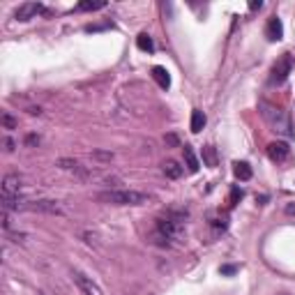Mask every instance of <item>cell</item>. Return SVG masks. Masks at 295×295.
I'll use <instances>...</instances> for the list:
<instances>
[{
  "instance_id": "cell-19",
  "label": "cell",
  "mask_w": 295,
  "mask_h": 295,
  "mask_svg": "<svg viewBox=\"0 0 295 295\" xmlns=\"http://www.w3.org/2000/svg\"><path fill=\"white\" fill-rule=\"evenodd\" d=\"M2 125H5L7 129H14V127H16V120H14L9 113H2Z\"/></svg>"
},
{
  "instance_id": "cell-12",
  "label": "cell",
  "mask_w": 295,
  "mask_h": 295,
  "mask_svg": "<svg viewBox=\"0 0 295 295\" xmlns=\"http://www.w3.org/2000/svg\"><path fill=\"white\" fill-rule=\"evenodd\" d=\"M233 173H235V178H238V180H249V178H252V166H249L247 162H235L233 164Z\"/></svg>"
},
{
  "instance_id": "cell-20",
  "label": "cell",
  "mask_w": 295,
  "mask_h": 295,
  "mask_svg": "<svg viewBox=\"0 0 295 295\" xmlns=\"http://www.w3.org/2000/svg\"><path fill=\"white\" fill-rule=\"evenodd\" d=\"M235 272H238L235 265H224V268H222V275H235Z\"/></svg>"
},
{
  "instance_id": "cell-13",
  "label": "cell",
  "mask_w": 295,
  "mask_h": 295,
  "mask_svg": "<svg viewBox=\"0 0 295 295\" xmlns=\"http://www.w3.org/2000/svg\"><path fill=\"white\" fill-rule=\"evenodd\" d=\"M104 7H106V0H83L76 5V9L78 12H95V9H104Z\"/></svg>"
},
{
  "instance_id": "cell-5",
  "label": "cell",
  "mask_w": 295,
  "mask_h": 295,
  "mask_svg": "<svg viewBox=\"0 0 295 295\" xmlns=\"http://www.w3.org/2000/svg\"><path fill=\"white\" fill-rule=\"evenodd\" d=\"M21 178L18 175H5L2 180V199H18L21 196Z\"/></svg>"
},
{
  "instance_id": "cell-6",
  "label": "cell",
  "mask_w": 295,
  "mask_h": 295,
  "mask_svg": "<svg viewBox=\"0 0 295 295\" xmlns=\"http://www.w3.org/2000/svg\"><path fill=\"white\" fill-rule=\"evenodd\" d=\"M72 277H74V282H76V286L81 289V293H83V295H104L102 289H99V286H97L90 277H85L83 272H74Z\"/></svg>"
},
{
  "instance_id": "cell-16",
  "label": "cell",
  "mask_w": 295,
  "mask_h": 295,
  "mask_svg": "<svg viewBox=\"0 0 295 295\" xmlns=\"http://www.w3.org/2000/svg\"><path fill=\"white\" fill-rule=\"evenodd\" d=\"M203 162L208 164V166H217V152H215L212 145H205L203 148Z\"/></svg>"
},
{
  "instance_id": "cell-2",
  "label": "cell",
  "mask_w": 295,
  "mask_h": 295,
  "mask_svg": "<svg viewBox=\"0 0 295 295\" xmlns=\"http://www.w3.org/2000/svg\"><path fill=\"white\" fill-rule=\"evenodd\" d=\"M259 109H261L263 120L272 127V132H277L284 139H293L295 132H293V127H291V118L284 113L282 109H277V106H272V104H268V102H261Z\"/></svg>"
},
{
  "instance_id": "cell-10",
  "label": "cell",
  "mask_w": 295,
  "mask_h": 295,
  "mask_svg": "<svg viewBox=\"0 0 295 295\" xmlns=\"http://www.w3.org/2000/svg\"><path fill=\"white\" fill-rule=\"evenodd\" d=\"M162 169H164V175H166V178H171V180H178V178L182 175V166L178 162H173V159L164 162Z\"/></svg>"
},
{
  "instance_id": "cell-4",
  "label": "cell",
  "mask_w": 295,
  "mask_h": 295,
  "mask_svg": "<svg viewBox=\"0 0 295 295\" xmlns=\"http://www.w3.org/2000/svg\"><path fill=\"white\" fill-rule=\"evenodd\" d=\"M268 157H270L272 162H286L291 157V145L286 141H272L268 145Z\"/></svg>"
},
{
  "instance_id": "cell-3",
  "label": "cell",
  "mask_w": 295,
  "mask_h": 295,
  "mask_svg": "<svg viewBox=\"0 0 295 295\" xmlns=\"http://www.w3.org/2000/svg\"><path fill=\"white\" fill-rule=\"evenodd\" d=\"M293 67H295V58L291 53H284L282 58H277V62L272 65V72H270V83L272 85L284 83L293 74Z\"/></svg>"
},
{
  "instance_id": "cell-9",
  "label": "cell",
  "mask_w": 295,
  "mask_h": 295,
  "mask_svg": "<svg viewBox=\"0 0 295 295\" xmlns=\"http://www.w3.org/2000/svg\"><path fill=\"white\" fill-rule=\"evenodd\" d=\"M152 78L157 81V85L162 88V90H169L171 88V74L166 72V67H152Z\"/></svg>"
},
{
  "instance_id": "cell-18",
  "label": "cell",
  "mask_w": 295,
  "mask_h": 295,
  "mask_svg": "<svg viewBox=\"0 0 295 295\" xmlns=\"http://www.w3.org/2000/svg\"><path fill=\"white\" fill-rule=\"evenodd\" d=\"M242 199V189L240 187H233V192H231V199H229V208H233V205H238V201Z\"/></svg>"
},
{
  "instance_id": "cell-1",
  "label": "cell",
  "mask_w": 295,
  "mask_h": 295,
  "mask_svg": "<svg viewBox=\"0 0 295 295\" xmlns=\"http://www.w3.org/2000/svg\"><path fill=\"white\" fill-rule=\"evenodd\" d=\"M97 201L109 205H148L150 196L136 189H109V192H99L95 196Z\"/></svg>"
},
{
  "instance_id": "cell-14",
  "label": "cell",
  "mask_w": 295,
  "mask_h": 295,
  "mask_svg": "<svg viewBox=\"0 0 295 295\" xmlns=\"http://www.w3.org/2000/svg\"><path fill=\"white\" fill-rule=\"evenodd\" d=\"M205 122H208V120H205V113H203V111L194 109V111H192V125H189V127H192V132H194V134H199L201 129L205 127Z\"/></svg>"
},
{
  "instance_id": "cell-7",
  "label": "cell",
  "mask_w": 295,
  "mask_h": 295,
  "mask_svg": "<svg viewBox=\"0 0 295 295\" xmlns=\"http://www.w3.org/2000/svg\"><path fill=\"white\" fill-rule=\"evenodd\" d=\"M42 9L44 7L39 5V2H23V5L16 9V21H30V18H35Z\"/></svg>"
},
{
  "instance_id": "cell-22",
  "label": "cell",
  "mask_w": 295,
  "mask_h": 295,
  "mask_svg": "<svg viewBox=\"0 0 295 295\" xmlns=\"http://www.w3.org/2000/svg\"><path fill=\"white\" fill-rule=\"evenodd\" d=\"M261 7H263L261 0H252V2H249V9H252V12H256V9H261Z\"/></svg>"
},
{
  "instance_id": "cell-15",
  "label": "cell",
  "mask_w": 295,
  "mask_h": 295,
  "mask_svg": "<svg viewBox=\"0 0 295 295\" xmlns=\"http://www.w3.org/2000/svg\"><path fill=\"white\" fill-rule=\"evenodd\" d=\"M136 46H139L141 51H145V53H152V51H155V42H152V37L148 35V32H141V35L136 37Z\"/></svg>"
},
{
  "instance_id": "cell-24",
  "label": "cell",
  "mask_w": 295,
  "mask_h": 295,
  "mask_svg": "<svg viewBox=\"0 0 295 295\" xmlns=\"http://www.w3.org/2000/svg\"><path fill=\"white\" fill-rule=\"evenodd\" d=\"M282 295H286V293H282Z\"/></svg>"
},
{
  "instance_id": "cell-8",
  "label": "cell",
  "mask_w": 295,
  "mask_h": 295,
  "mask_svg": "<svg viewBox=\"0 0 295 295\" xmlns=\"http://www.w3.org/2000/svg\"><path fill=\"white\" fill-rule=\"evenodd\" d=\"M265 37L270 39V42H279L284 37V23L279 16H272L268 21V28H265Z\"/></svg>"
},
{
  "instance_id": "cell-23",
  "label": "cell",
  "mask_w": 295,
  "mask_h": 295,
  "mask_svg": "<svg viewBox=\"0 0 295 295\" xmlns=\"http://www.w3.org/2000/svg\"><path fill=\"white\" fill-rule=\"evenodd\" d=\"M286 215H295V203H289V205H286Z\"/></svg>"
},
{
  "instance_id": "cell-17",
  "label": "cell",
  "mask_w": 295,
  "mask_h": 295,
  "mask_svg": "<svg viewBox=\"0 0 295 295\" xmlns=\"http://www.w3.org/2000/svg\"><path fill=\"white\" fill-rule=\"evenodd\" d=\"M58 166H60V169H67V171H76L81 164H78L76 159H60V162H58Z\"/></svg>"
},
{
  "instance_id": "cell-11",
  "label": "cell",
  "mask_w": 295,
  "mask_h": 295,
  "mask_svg": "<svg viewBox=\"0 0 295 295\" xmlns=\"http://www.w3.org/2000/svg\"><path fill=\"white\" fill-rule=\"evenodd\" d=\"M182 155H185L187 169L192 171V173H196V171H199V166H201V162H199V159H196V155H194L192 145H185V148H182Z\"/></svg>"
},
{
  "instance_id": "cell-21",
  "label": "cell",
  "mask_w": 295,
  "mask_h": 295,
  "mask_svg": "<svg viewBox=\"0 0 295 295\" xmlns=\"http://www.w3.org/2000/svg\"><path fill=\"white\" fill-rule=\"evenodd\" d=\"M164 139H166V143H169V145H173V148L178 145V136H175V134H166Z\"/></svg>"
}]
</instances>
